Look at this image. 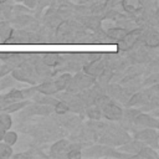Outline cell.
Returning a JSON list of instances; mask_svg holds the SVG:
<instances>
[{
  "instance_id": "4fadbf2b",
  "label": "cell",
  "mask_w": 159,
  "mask_h": 159,
  "mask_svg": "<svg viewBox=\"0 0 159 159\" xmlns=\"http://www.w3.org/2000/svg\"><path fill=\"white\" fill-rule=\"evenodd\" d=\"M5 43H29V31L12 27V31Z\"/></svg>"
},
{
  "instance_id": "7c38bea8",
  "label": "cell",
  "mask_w": 159,
  "mask_h": 159,
  "mask_svg": "<svg viewBox=\"0 0 159 159\" xmlns=\"http://www.w3.org/2000/svg\"><path fill=\"white\" fill-rule=\"evenodd\" d=\"M72 81L75 82V84L77 86V88L81 92V91L91 87L96 82V77L89 76V75H87L84 72H82V73L81 72H76V75L72 76Z\"/></svg>"
},
{
  "instance_id": "836d02e7",
  "label": "cell",
  "mask_w": 159,
  "mask_h": 159,
  "mask_svg": "<svg viewBox=\"0 0 159 159\" xmlns=\"http://www.w3.org/2000/svg\"><path fill=\"white\" fill-rule=\"evenodd\" d=\"M12 1H14V2H20V4H21V2H24L25 0H12Z\"/></svg>"
},
{
  "instance_id": "5bb4252c",
  "label": "cell",
  "mask_w": 159,
  "mask_h": 159,
  "mask_svg": "<svg viewBox=\"0 0 159 159\" xmlns=\"http://www.w3.org/2000/svg\"><path fill=\"white\" fill-rule=\"evenodd\" d=\"M145 144L143 143V142H140V140H138V139H130V140H128V142H125V143H123L122 145H119L118 147V150H120V152H123V153H127V154H129L130 157H133V155H135L140 149H142V147H144Z\"/></svg>"
},
{
  "instance_id": "d4e9b609",
  "label": "cell",
  "mask_w": 159,
  "mask_h": 159,
  "mask_svg": "<svg viewBox=\"0 0 159 159\" xmlns=\"http://www.w3.org/2000/svg\"><path fill=\"white\" fill-rule=\"evenodd\" d=\"M71 78H72V75L70 72H62V73H60V76H57L53 80V82H55L58 92L60 91H63L66 88V86L68 84V82L71 81Z\"/></svg>"
},
{
  "instance_id": "52a82bcc",
  "label": "cell",
  "mask_w": 159,
  "mask_h": 159,
  "mask_svg": "<svg viewBox=\"0 0 159 159\" xmlns=\"http://www.w3.org/2000/svg\"><path fill=\"white\" fill-rule=\"evenodd\" d=\"M140 41L148 48H155V47H158L159 46V34H158L157 27L148 26L145 30L142 29Z\"/></svg>"
},
{
  "instance_id": "6da1fadb",
  "label": "cell",
  "mask_w": 159,
  "mask_h": 159,
  "mask_svg": "<svg viewBox=\"0 0 159 159\" xmlns=\"http://www.w3.org/2000/svg\"><path fill=\"white\" fill-rule=\"evenodd\" d=\"M130 139L132 138L127 133L125 129H123L120 125H117L113 123H108L107 127L104 128V130L102 133H99L96 138V140H98L101 144L109 145V147H119Z\"/></svg>"
},
{
  "instance_id": "3957f363",
  "label": "cell",
  "mask_w": 159,
  "mask_h": 159,
  "mask_svg": "<svg viewBox=\"0 0 159 159\" xmlns=\"http://www.w3.org/2000/svg\"><path fill=\"white\" fill-rule=\"evenodd\" d=\"M158 127H159V122H158L157 117H154L150 113H145V112L140 111L133 118L132 129H134L135 132L138 129H142V128H155V129H158Z\"/></svg>"
},
{
  "instance_id": "30bf717a",
  "label": "cell",
  "mask_w": 159,
  "mask_h": 159,
  "mask_svg": "<svg viewBox=\"0 0 159 159\" xmlns=\"http://www.w3.org/2000/svg\"><path fill=\"white\" fill-rule=\"evenodd\" d=\"M70 143H71V142H70L68 139L58 138V139L50 147V153H48V155H50V157H53V158H62V157L66 158V153H67V150H68Z\"/></svg>"
},
{
  "instance_id": "ba28073f",
  "label": "cell",
  "mask_w": 159,
  "mask_h": 159,
  "mask_svg": "<svg viewBox=\"0 0 159 159\" xmlns=\"http://www.w3.org/2000/svg\"><path fill=\"white\" fill-rule=\"evenodd\" d=\"M56 116H58V124L68 130H72L73 128H76L82 123V114H77V113L68 114L67 112L65 114H56Z\"/></svg>"
},
{
  "instance_id": "ffe728a7",
  "label": "cell",
  "mask_w": 159,
  "mask_h": 159,
  "mask_svg": "<svg viewBox=\"0 0 159 159\" xmlns=\"http://www.w3.org/2000/svg\"><path fill=\"white\" fill-rule=\"evenodd\" d=\"M41 61L50 66V67H56L58 65H61V53H57V52H46V53H42V58Z\"/></svg>"
},
{
  "instance_id": "277c9868",
  "label": "cell",
  "mask_w": 159,
  "mask_h": 159,
  "mask_svg": "<svg viewBox=\"0 0 159 159\" xmlns=\"http://www.w3.org/2000/svg\"><path fill=\"white\" fill-rule=\"evenodd\" d=\"M134 139L143 142L145 145H150L152 148H158V139L159 134L155 128H142L134 132Z\"/></svg>"
},
{
  "instance_id": "f546056e",
  "label": "cell",
  "mask_w": 159,
  "mask_h": 159,
  "mask_svg": "<svg viewBox=\"0 0 159 159\" xmlns=\"http://www.w3.org/2000/svg\"><path fill=\"white\" fill-rule=\"evenodd\" d=\"M32 10H30L27 6L25 5H12L11 9V17L17 16V15H22V14H31Z\"/></svg>"
},
{
  "instance_id": "7402d4cb",
  "label": "cell",
  "mask_w": 159,
  "mask_h": 159,
  "mask_svg": "<svg viewBox=\"0 0 159 159\" xmlns=\"http://www.w3.org/2000/svg\"><path fill=\"white\" fill-rule=\"evenodd\" d=\"M12 125V117L10 116V113L6 112H0V142L2 139L4 133L10 129Z\"/></svg>"
},
{
  "instance_id": "e575fe53",
  "label": "cell",
  "mask_w": 159,
  "mask_h": 159,
  "mask_svg": "<svg viewBox=\"0 0 159 159\" xmlns=\"http://www.w3.org/2000/svg\"><path fill=\"white\" fill-rule=\"evenodd\" d=\"M0 43H1V42H0Z\"/></svg>"
},
{
  "instance_id": "7a4b0ae2",
  "label": "cell",
  "mask_w": 159,
  "mask_h": 159,
  "mask_svg": "<svg viewBox=\"0 0 159 159\" xmlns=\"http://www.w3.org/2000/svg\"><path fill=\"white\" fill-rule=\"evenodd\" d=\"M11 76L17 82H25L29 84H37L40 82V77L37 76L34 65H31L27 61H24L17 67H15L11 71Z\"/></svg>"
},
{
  "instance_id": "d6a6232c",
  "label": "cell",
  "mask_w": 159,
  "mask_h": 159,
  "mask_svg": "<svg viewBox=\"0 0 159 159\" xmlns=\"http://www.w3.org/2000/svg\"><path fill=\"white\" fill-rule=\"evenodd\" d=\"M12 70H14V67H12L11 65H9V63H6V62L0 63V77H2V76H5V75L11 73V71H12Z\"/></svg>"
},
{
  "instance_id": "4dcf8cb0",
  "label": "cell",
  "mask_w": 159,
  "mask_h": 159,
  "mask_svg": "<svg viewBox=\"0 0 159 159\" xmlns=\"http://www.w3.org/2000/svg\"><path fill=\"white\" fill-rule=\"evenodd\" d=\"M53 112H55L56 114H65V113H67V112H70V111H68V106H67L66 102L57 99V102H56L55 106H53Z\"/></svg>"
},
{
  "instance_id": "83f0119b",
  "label": "cell",
  "mask_w": 159,
  "mask_h": 159,
  "mask_svg": "<svg viewBox=\"0 0 159 159\" xmlns=\"http://www.w3.org/2000/svg\"><path fill=\"white\" fill-rule=\"evenodd\" d=\"M51 1L52 0H36V6H35L34 10H35V17L37 20H40V16H41L42 11L51 5Z\"/></svg>"
},
{
  "instance_id": "1f68e13d",
  "label": "cell",
  "mask_w": 159,
  "mask_h": 159,
  "mask_svg": "<svg viewBox=\"0 0 159 159\" xmlns=\"http://www.w3.org/2000/svg\"><path fill=\"white\" fill-rule=\"evenodd\" d=\"M12 155V147L0 142V158H10Z\"/></svg>"
},
{
  "instance_id": "8992f818",
  "label": "cell",
  "mask_w": 159,
  "mask_h": 159,
  "mask_svg": "<svg viewBox=\"0 0 159 159\" xmlns=\"http://www.w3.org/2000/svg\"><path fill=\"white\" fill-rule=\"evenodd\" d=\"M101 112H102V117H104L107 120H109V122H117L122 117L123 108L119 106L118 102L111 99L108 103H106L101 108Z\"/></svg>"
},
{
  "instance_id": "f1b7e54d",
  "label": "cell",
  "mask_w": 159,
  "mask_h": 159,
  "mask_svg": "<svg viewBox=\"0 0 159 159\" xmlns=\"http://www.w3.org/2000/svg\"><path fill=\"white\" fill-rule=\"evenodd\" d=\"M17 139H19V135H17V133L15 132V130H6L5 133H4V135H2V142L4 143H6V144H9V145H15V143L17 142Z\"/></svg>"
},
{
  "instance_id": "9c48e42d",
  "label": "cell",
  "mask_w": 159,
  "mask_h": 159,
  "mask_svg": "<svg viewBox=\"0 0 159 159\" xmlns=\"http://www.w3.org/2000/svg\"><path fill=\"white\" fill-rule=\"evenodd\" d=\"M40 20H42V25H46L55 30L56 26L62 21V17L58 15V12L55 7L48 6V7H46V11L43 12V15Z\"/></svg>"
},
{
  "instance_id": "d6986e66",
  "label": "cell",
  "mask_w": 159,
  "mask_h": 159,
  "mask_svg": "<svg viewBox=\"0 0 159 159\" xmlns=\"http://www.w3.org/2000/svg\"><path fill=\"white\" fill-rule=\"evenodd\" d=\"M31 99L36 103H40V104H47V106H55V103L57 102V98L51 96V94H45V93H41V92H37L35 91V93L31 96Z\"/></svg>"
},
{
  "instance_id": "44dd1931",
  "label": "cell",
  "mask_w": 159,
  "mask_h": 159,
  "mask_svg": "<svg viewBox=\"0 0 159 159\" xmlns=\"http://www.w3.org/2000/svg\"><path fill=\"white\" fill-rule=\"evenodd\" d=\"M12 5H14L12 0H0V21L2 20L9 21L11 19Z\"/></svg>"
},
{
  "instance_id": "2e32d148",
  "label": "cell",
  "mask_w": 159,
  "mask_h": 159,
  "mask_svg": "<svg viewBox=\"0 0 159 159\" xmlns=\"http://www.w3.org/2000/svg\"><path fill=\"white\" fill-rule=\"evenodd\" d=\"M106 147L104 144H93V145H88L84 149H81V157H91V158H99V157H104V152H106Z\"/></svg>"
},
{
  "instance_id": "603a6c76",
  "label": "cell",
  "mask_w": 159,
  "mask_h": 159,
  "mask_svg": "<svg viewBox=\"0 0 159 159\" xmlns=\"http://www.w3.org/2000/svg\"><path fill=\"white\" fill-rule=\"evenodd\" d=\"M132 158H144V159H158L159 158V154L157 153V150L154 148H152L150 145H144L142 147V149L135 154L133 155Z\"/></svg>"
},
{
  "instance_id": "cb8c5ba5",
  "label": "cell",
  "mask_w": 159,
  "mask_h": 159,
  "mask_svg": "<svg viewBox=\"0 0 159 159\" xmlns=\"http://www.w3.org/2000/svg\"><path fill=\"white\" fill-rule=\"evenodd\" d=\"M1 98L9 101V102H16V101H22L25 99L24 98V94H22V91L16 88V87H12L7 91V93L5 94H1Z\"/></svg>"
},
{
  "instance_id": "e0dca14e",
  "label": "cell",
  "mask_w": 159,
  "mask_h": 159,
  "mask_svg": "<svg viewBox=\"0 0 159 159\" xmlns=\"http://www.w3.org/2000/svg\"><path fill=\"white\" fill-rule=\"evenodd\" d=\"M34 88L37 92H41V93H45V94H51V96H55L58 92V89H57L53 80H51V78L39 82L37 84L34 86Z\"/></svg>"
},
{
  "instance_id": "8fae6325",
  "label": "cell",
  "mask_w": 159,
  "mask_h": 159,
  "mask_svg": "<svg viewBox=\"0 0 159 159\" xmlns=\"http://www.w3.org/2000/svg\"><path fill=\"white\" fill-rule=\"evenodd\" d=\"M106 67H107L106 66V61H104V58L102 56L101 58H97V60H94V61H92V62H89L87 65H83L82 70H83L84 73H87L89 76H93V77H97L103 72V70Z\"/></svg>"
},
{
  "instance_id": "484cf974",
  "label": "cell",
  "mask_w": 159,
  "mask_h": 159,
  "mask_svg": "<svg viewBox=\"0 0 159 159\" xmlns=\"http://www.w3.org/2000/svg\"><path fill=\"white\" fill-rule=\"evenodd\" d=\"M15 83H16V80L11 76V73L0 77V92L4 91V89H7L9 91L10 88L15 87Z\"/></svg>"
},
{
  "instance_id": "9a60e30c",
  "label": "cell",
  "mask_w": 159,
  "mask_h": 159,
  "mask_svg": "<svg viewBox=\"0 0 159 159\" xmlns=\"http://www.w3.org/2000/svg\"><path fill=\"white\" fill-rule=\"evenodd\" d=\"M120 6H122V10L130 16H137L143 10V6L139 0H122Z\"/></svg>"
},
{
  "instance_id": "5b68a950",
  "label": "cell",
  "mask_w": 159,
  "mask_h": 159,
  "mask_svg": "<svg viewBox=\"0 0 159 159\" xmlns=\"http://www.w3.org/2000/svg\"><path fill=\"white\" fill-rule=\"evenodd\" d=\"M140 35H142V27H135L128 31V34L120 40L116 42V46L118 48V51H128L130 50L139 40H140Z\"/></svg>"
},
{
  "instance_id": "4316f807",
  "label": "cell",
  "mask_w": 159,
  "mask_h": 159,
  "mask_svg": "<svg viewBox=\"0 0 159 159\" xmlns=\"http://www.w3.org/2000/svg\"><path fill=\"white\" fill-rule=\"evenodd\" d=\"M89 119H93V120H97V119H101L102 118V112H101V109L97 107V106H94V104H92V106H87L86 108H84V112H83Z\"/></svg>"
},
{
  "instance_id": "ac0fdd59",
  "label": "cell",
  "mask_w": 159,
  "mask_h": 159,
  "mask_svg": "<svg viewBox=\"0 0 159 159\" xmlns=\"http://www.w3.org/2000/svg\"><path fill=\"white\" fill-rule=\"evenodd\" d=\"M104 31H106L107 36L112 40V42L116 43L117 41H120V40L128 34L129 30H128V29H124V27H122V26H119V25H114V26H111V27L106 29Z\"/></svg>"
}]
</instances>
